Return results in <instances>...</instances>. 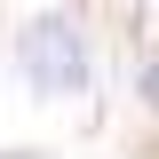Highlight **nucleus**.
Listing matches in <instances>:
<instances>
[{
    "mask_svg": "<svg viewBox=\"0 0 159 159\" xmlns=\"http://www.w3.org/2000/svg\"><path fill=\"white\" fill-rule=\"evenodd\" d=\"M16 72L32 96L64 103V96H88V32H80V16H32L16 32Z\"/></svg>",
    "mask_w": 159,
    "mask_h": 159,
    "instance_id": "obj_1",
    "label": "nucleus"
},
{
    "mask_svg": "<svg viewBox=\"0 0 159 159\" xmlns=\"http://www.w3.org/2000/svg\"><path fill=\"white\" fill-rule=\"evenodd\" d=\"M135 88H143V103H151V111H159V56L143 64V80H135Z\"/></svg>",
    "mask_w": 159,
    "mask_h": 159,
    "instance_id": "obj_2",
    "label": "nucleus"
}]
</instances>
